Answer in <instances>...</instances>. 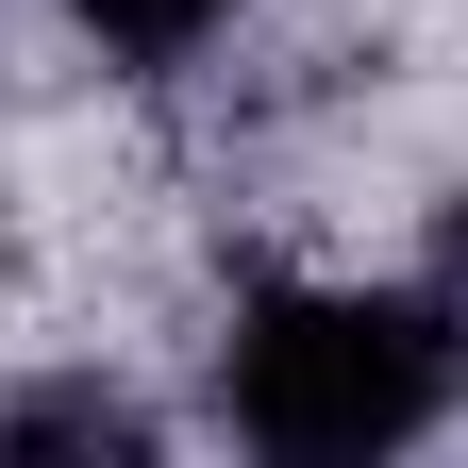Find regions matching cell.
Segmentation results:
<instances>
[{
  "label": "cell",
  "mask_w": 468,
  "mask_h": 468,
  "mask_svg": "<svg viewBox=\"0 0 468 468\" xmlns=\"http://www.w3.org/2000/svg\"><path fill=\"white\" fill-rule=\"evenodd\" d=\"M435 385H452V351H435V318H401V302H268L251 335H234V435H268L302 468L401 452L435 419Z\"/></svg>",
  "instance_id": "1"
},
{
  "label": "cell",
  "mask_w": 468,
  "mask_h": 468,
  "mask_svg": "<svg viewBox=\"0 0 468 468\" xmlns=\"http://www.w3.org/2000/svg\"><path fill=\"white\" fill-rule=\"evenodd\" d=\"M218 17H234V0H84V34H101V50H134V68H185Z\"/></svg>",
  "instance_id": "2"
},
{
  "label": "cell",
  "mask_w": 468,
  "mask_h": 468,
  "mask_svg": "<svg viewBox=\"0 0 468 468\" xmlns=\"http://www.w3.org/2000/svg\"><path fill=\"white\" fill-rule=\"evenodd\" d=\"M435 302H452V335H468V201H452V234H435Z\"/></svg>",
  "instance_id": "3"
}]
</instances>
